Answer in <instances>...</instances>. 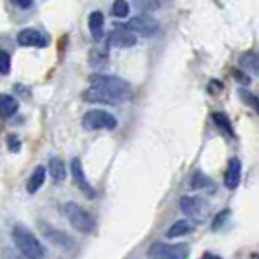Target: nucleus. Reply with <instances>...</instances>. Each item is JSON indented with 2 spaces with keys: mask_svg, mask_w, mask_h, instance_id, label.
Instances as JSON below:
<instances>
[{
  "mask_svg": "<svg viewBox=\"0 0 259 259\" xmlns=\"http://www.w3.org/2000/svg\"><path fill=\"white\" fill-rule=\"evenodd\" d=\"M18 100L12 98V96H8V94H2L0 96V111H2V117L4 119H8V117H12L16 111H18Z\"/></svg>",
  "mask_w": 259,
  "mask_h": 259,
  "instance_id": "obj_17",
  "label": "nucleus"
},
{
  "mask_svg": "<svg viewBox=\"0 0 259 259\" xmlns=\"http://www.w3.org/2000/svg\"><path fill=\"white\" fill-rule=\"evenodd\" d=\"M191 187H195V189H212V182L208 180V176H205L203 171H195Z\"/></svg>",
  "mask_w": 259,
  "mask_h": 259,
  "instance_id": "obj_23",
  "label": "nucleus"
},
{
  "mask_svg": "<svg viewBox=\"0 0 259 259\" xmlns=\"http://www.w3.org/2000/svg\"><path fill=\"white\" fill-rule=\"evenodd\" d=\"M240 65L244 66L246 70H249V72H253L255 76H259V55H255V53H244L240 57Z\"/></svg>",
  "mask_w": 259,
  "mask_h": 259,
  "instance_id": "obj_19",
  "label": "nucleus"
},
{
  "mask_svg": "<svg viewBox=\"0 0 259 259\" xmlns=\"http://www.w3.org/2000/svg\"><path fill=\"white\" fill-rule=\"evenodd\" d=\"M82 127L88 131H113L117 127V119L104 109H90L82 117Z\"/></svg>",
  "mask_w": 259,
  "mask_h": 259,
  "instance_id": "obj_4",
  "label": "nucleus"
},
{
  "mask_svg": "<svg viewBox=\"0 0 259 259\" xmlns=\"http://www.w3.org/2000/svg\"><path fill=\"white\" fill-rule=\"evenodd\" d=\"M212 121H214V125L219 127V131H222L226 137H230V139H232L234 127H232V123H230V119H228L226 113H214V115H212Z\"/></svg>",
  "mask_w": 259,
  "mask_h": 259,
  "instance_id": "obj_20",
  "label": "nucleus"
},
{
  "mask_svg": "<svg viewBox=\"0 0 259 259\" xmlns=\"http://www.w3.org/2000/svg\"><path fill=\"white\" fill-rule=\"evenodd\" d=\"M18 43L22 47H47V37L37 29H22L18 33Z\"/></svg>",
  "mask_w": 259,
  "mask_h": 259,
  "instance_id": "obj_12",
  "label": "nucleus"
},
{
  "mask_svg": "<svg viewBox=\"0 0 259 259\" xmlns=\"http://www.w3.org/2000/svg\"><path fill=\"white\" fill-rule=\"evenodd\" d=\"M70 171H72L74 185H76L82 193L86 195V199H96V189H94V187L90 185V182H88V178H86V174H84V168H82V162H80L78 158L72 160Z\"/></svg>",
  "mask_w": 259,
  "mask_h": 259,
  "instance_id": "obj_8",
  "label": "nucleus"
},
{
  "mask_svg": "<svg viewBox=\"0 0 259 259\" xmlns=\"http://www.w3.org/2000/svg\"><path fill=\"white\" fill-rule=\"evenodd\" d=\"M240 180H242V162L238 158H232L224 174V183L228 189H236L240 185Z\"/></svg>",
  "mask_w": 259,
  "mask_h": 259,
  "instance_id": "obj_13",
  "label": "nucleus"
},
{
  "mask_svg": "<svg viewBox=\"0 0 259 259\" xmlns=\"http://www.w3.org/2000/svg\"><path fill=\"white\" fill-rule=\"evenodd\" d=\"M148 255L152 259H187L189 257V247L183 246V244L156 242L148 249Z\"/></svg>",
  "mask_w": 259,
  "mask_h": 259,
  "instance_id": "obj_5",
  "label": "nucleus"
},
{
  "mask_svg": "<svg viewBox=\"0 0 259 259\" xmlns=\"http://www.w3.org/2000/svg\"><path fill=\"white\" fill-rule=\"evenodd\" d=\"M205 259H219V257H212V255H207Z\"/></svg>",
  "mask_w": 259,
  "mask_h": 259,
  "instance_id": "obj_32",
  "label": "nucleus"
},
{
  "mask_svg": "<svg viewBox=\"0 0 259 259\" xmlns=\"http://www.w3.org/2000/svg\"><path fill=\"white\" fill-rule=\"evenodd\" d=\"M222 90V82H217V80H212L210 82V92L214 94V92H221Z\"/></svg>",
  "mask_w": 259,
  "mask_h": 259,
  "instance_id": "obj_31",
  "label": "nucleus"
},
{
  "mask_svg": "<svg viewBox=\"0 0 259 259\" xmlns=\"http://www.w3.org/2000/svg\"><path fill=\"white\" fill-rule=\"evenodd\" d=\"M43 236H45V240L53 244V246L57 247H63V249H70V247L74 246V240L68 236L66 232H61V230H57V228H53V226H43Z\"/></svg>",
  "mask_w": 259,
  "mask_h": 259,
  "instance_id": "obj_10",
  "label": "nucleus"
},
{
  "mask_svg": "<svg viewBox=\"0 0 259 259\" xmlns=\"http://www.w3.org/2000/svg\"><path fill=\"white\" fill-rule=\"evenodd\" d=\"M47 171L49 169H45V166H37V168L33 169V174L27 180V193H37L39 189L43 187V183L47 180Z\"/></svg>",
  "mask_w": 259,
  "mask_h": 259,
  "instance_id": "obj_14",
  "label": "nucleus"
},
{
  "mask_svg": "<svg viewBox=\"0 0 259 259\" xmlns=\"http://www.w3.org/2000/svg\"><path fill=\"white\" fill-rule=\"evenodd\" d=\"M125 27L143 37H152L154 33H158V22L148 14H139V16L131 18Z\"/></svg>",
  "mask_w": 259,
  "mask_h": 259,
  "instance_id": "obj_6",
  "label": "nucleus"
},
{
  "mask_svg": "<svg viewBox=\"0 0 259 259\" xmlns=\"http://www.w3.org/2000/svg\"><path fill=\"white\" fill-rule=\"evenodd\" d=\"M0 61H2V74H8L10 72V55L2 51L0 53Z\"/></svg>",
  "mask_w": 259,
  "mask_h": 259,
  "instance_id": "obj_26",
  "label": "nucleus"
},
{
  "mask_svg": "<svg viewBox=\"0 0 259 259\" xmlns=\"http://www.w3.org/2000/svg\"><path fill=\"white\" fill-rule=\"evenodd\" d=\"M84 100H86L88 104H109V105H119L123 102V100H119L113 94H109V92H105V90H100V88H94V86L84 92Z\"/></svg>",
  "mask_w": 259,
  "mask_h": 259,
  "instance_id": "obj_11",
  "label": "nucleus"
},
{
  "mask_svg": "<svg viewBox=\"0 0 259 259\" xmlns=\"http://www.w3.org/2000/svg\"><path fill=\"white\" fill-rule=\"evenodd\" d=\"M240 98L246 102L247 105H251L255 111L259 113V98L255 94H251V92H247L246 88H240Z\"/></svg>",
  "mask_w": 259,
  "mask_h": 259,
  "instance_id": "obj_25",
  "label": "nucleus"
},
{
  "mask_svg": "<svg viewBox=\"0 0 259 259\" xmlns=\"http://www.w3.org/2000/svg\"><path fill=\"white\" fill-rule=\"evenodd\" d=\"M137 43V35L127 29V27H119V29H113L107 37V45L109 47H117V49H129Z\"/></svg>",
  "mask_w": 259,
  "mask_h": 259,
  "instance_id": "obj_9",
  "label": "nucleus"
},
{
  "mask_svg": "<svg viewBox=\"0 0 259 259\" xmlns=\"http://www.w3.org/2000/svg\"><path fill=\"white\" fill-rule=\"evenodd\" d=\"M47 169H49V176H51V180H53L55 183L65 182V178H66V168H65V162H63L61 158L53 156L51 160H49V166H47Z\"/></svg>",
  "mask_w": 259,
  "mask_h": 259,
  "instance_id": "obj_16",
  "label": "nucleus"
},
{
  "mask_svg": "<svg viewBox=\"0 0 259 259\" xmlns=\"http://www.w3.org/2000/svg\"><path fill=\"white\" fill-rule=\"evenodd\" d=\"M63 210H65V217L68 219V222L76 228L78 232L82 234L94 232L96 222H94V219H92L90 212L86 208H82L78 203H66L65 207H63Z\"/></svg>",
  "mask_w": 259,
  "mask_h": 259,
  "instance_id": "obj_3",
  "label": "nucleus"
},
{
  "mask_svg": "<svg viewBox=\"0 0 259 259\" xmlns=\"http://www.w3.org/2000/svg\"><path fill=\"white\" fill-rule=\"evenodd\" d=\"M228 214H230V210H222L221 217H217V221L212 222V228L219 230V226H222V222H224V219H228Z\"/></svg>",
  "mask_w": 259,
  "mask_h": 259,
  "instance_id": "obj_29",
  "label": "nucleus"
},
{
  "mask_svg": "<svg viewBox=\"0 0 259 259\" xmlns=\"http://www.w3.org/2000/svg\"><path fill=\"white\" fill-rule=\"evenodd\" d=\"M12 238L16 247L26 259H43L45 257V247L37 240V236L27 230L24 224H16L12 228Z\"/></svg>",
  "mask_w": 259,
  "mask_h": 259,
  "instance_id": "obj_1",
  "label": "nucleus"
},
{
  "mask_svg": "<svg viewBox=\"0 0 259 259\" xmlns=\"http://www.w3.org/2000/svg\"><path fill=\"white\" fill-rule=\"evenodd\" d=\"M133 4H135L137 10H141L143 14L154 12V10L160 8V0H133Z\"/></svg>",
  "mask_w": 259,
  "mask_h": 259,
  "instance_id": "obj_22",
  "label": "nucleus"
},
{
  "mask_svg": "<svg viewBox=\"0 0 259 259\" xmlns=\"http://www.w3.org/2000/svg\"><path fill=\"white\" fill-rule=\"evenodd\" d=\"M8 146H10V150H12V152H18V150L22 148V143H20L14 135H10V137H8Z\"/></svg>",
  "mask_w": 259,
  "mask_h": 259,
  "instance_id": "obj_28",
  "label": "nucleus"
},
{
  "mask_svg": "<svg viewBox=\"0 0 259 259\" xmlns=\"http://www.w3.org/2000/svg\"><path fill=\"white\" fill-rule=\"evenodd\" d=\"M111 12H113L115 18H127L131 12L129 2H125V0H115L113 6H111Z\"/></svg>",
  "mask_w": 259,
  "mask_h": 259,
  "instance_id": "obj_24",
  "label": "nucleus"
},
{
  "mask_svg": "<svg viewBox=\"0 0 259 259\" xmlns=\"http://www.w3.org/2000/svg\"><path fill=\"white\" fill-rule=\"evenodd\" d=\"M180 207L182 210L191 219L193 222H203L207 217V203H203V199H197V197H182L180 199Z\"/></svg>",
  "mask_w": 259,
  "mask_h": 259,
  "instance_id": "obj_7",
  "label": "nucleus"
},
{
  "mask_svg": "<svg viewBox=\"0 0 259 259\" xmlns=\"http://www.w3.org/2000/svg\"><path fill=\"white\" fill-rule=\"evenodd\" d=\"M88 26H90V33L94 41H102L104 39V14L92 12L90 18H88Z\"/></svg>",
  "mask_w": 259,
  "mask_h": 259,
  "instance_id": "obj_15",
  "label": "nucleus"
},
{
  "mask_svg": "<svg viewBox=\"0 0 259 259\" xmlns=\"http://www.w3.org/2000/svg\"><path fill=\"white\" fill-rule=\"evenodd\" d=\"M232 76L236 78V80H238L240 84H244V86H246V84H249V82H251V78L246 76V74H244L242 70H232Z\"/></svg>",
  "mask_w": 259,
  "mask_h": 259,
  "instance_id": "obj_27",
  "label": "nucleus"
},
{
  "mask_svg": "<svg viewBox=\"0 0 259 259\" xmlns=\"http://www.w3.org/2000/svg\"><path fill=\"white\" fill-rule=\"evenodd\" d=\"M189 232H191V222L178 221V222H174L168 230H166V236H168V238H182V236H185V234H189Z\"/></svg>",
  "mask_w": 259,
  "mask_h": 259,
  "instance_id": "obj_18",
  "label": "nucleus"
},
{
  "mask_svg": "<svg viewBox=\"0 0 259 259\" xmlns=\"http://www.w3.org/2000/svg\"><path fill=\"white\" fill-rule=\"evenodd\" d=\"M90 84L94 88H100L109 94L117 96L119 100H129L131 98V86L129 82H125L123 78L119 76H109V74H94L90 76Z\"/></svg>",
  "mask_w": 259,
  "mask_h": 259,
  "instance_id": "obj_2",
  "label": "nucleus"
},
{
  "mask_svg": "<svg viewBox=\"0 0 259 259\" xmlns=\"http://www.w3.org/2000/svg\"><path fill=\"white\" fill-rule=\"evenodd\" d=\"M90 65L94 68H104L107 65V51L105 49H94L90 55Z\"/></svg>",
  "mask_w": 259,
  "mask_h": 259,
  "instance_id": "obj_21",
  "label": "nucleus"
},
{
  "mask_svg": "<svg viewBox=\"0 0 259 259\" xmlns=\"http://www.w3.org/2000/svg\"><path fill=\"white\" fill-rule=\"evenodd\" d=\"M12 2L20 8H31L33 6V0H12Z\"/></svg>",
  "mask_w": 259,
  "mask_h": 259,
  "instance_id": "obj_30",
  "label": "nucleus"
}]
</instances>
